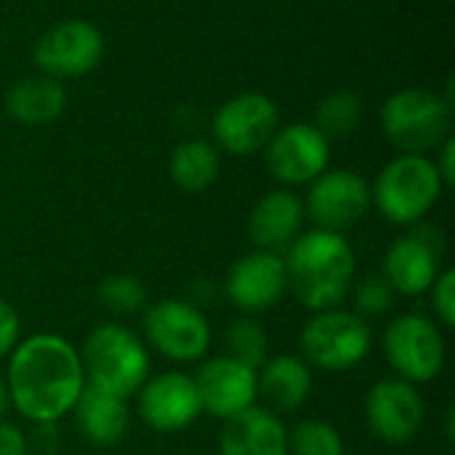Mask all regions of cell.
<instances>
[{
	"mask_svg": "<svg viewBox=\"0 0 455 455\" xmlns=\"http://www.w3.org/2000/svg\"><path fill=\"white\" fill-rule=\"evenodd\" d=\"M8 397L29 421H61L72 413L85 373L80 352L56 333H32L8 355Z\"/></svg>",
	"mask_w": 455,
	"mask_h": 455,
	"instance_id": "6da1fadb",
	"label": "cell"
},
{
	"mask_svg": "<svg viewBox=\"0 0 455 455\" xmlns=\"http://www.w3.org/2000/svg\"><path fill=\"white\" fill-rule=\"evenodd\" d=\"M285 253L288 288L299 304L325 312L349 296L357 259L344 235L315 227L312 232H301Z\"/></svg>",
	"mask_w": 455,
	"mask_h": 455,
	"instance_id": "7a4b0ae2",
	"label": "cell"
},
{
	"mask_svg": "<svg viewBox=\"0 0 455 455\" xmlns=\"http://www.w3.org/2000/svg\"><path fill=\"white\" fill-rule=\"evenodd\" d=\"M85 384L131 400L149 379L152 360L144 341L115 323L93 328L80 349Z\"/></svg>",
	"mask_w": 455,
	"mask_h": 455,
	"instance_id": "3957f363",
	"label": "cell"
},
{
	"mask_svg": "<svg viewBox=\"0 0 455 455\" xmlns=\"http://www.w3.org/2000/svg\"><path fill=\"white\" fill-rule=\"evenodd\" d=\"M451 101L427 88H403L381 107V131L400 155L437 152L453 133Z\"/></svg>",
	"mask_w": 455,
	"mask_h": 455,
	"instance_id": "277c9868",
	"label": "cell"
},
{
	"mask_svg": "<svg viewBox=\"0 0 455 455\" xmlns=\"http://www.w3.org/2000/svg\"><path fill=\"white\" fill-rule=\"evenodd\" d=\"M443 179L432 157L400 155L381 168L371 189V203L379 213L400 227H413L429 216V211L443 197Z\"/></svg>",
	"mask_w": 455,
	"mask_h": 455,
	"instance_id": "5b68a950",
	"label": "cell"
},
{
	"mask_svg": "<svg viewBox=\"0 0 455 455\" xmlns=\"http://www.w3.org/2000/svg\"><path fill=\"white\" fill-rule=\"evenodd\" d=\"M301 355L309 368H320L328 373H344L357 368L373 344V333L368 320L349 309H325L315 312L309 323H304L301 336Z\"/></svg>",
	"mask_w": 455,
	"mask_h": 455,
	"instance_id": "8992f818",
	"label": "cell"
},
{
	"mask_svg": "<svg viewBox=\"0 0 455 455\" xmlns=\"http://www.w3.org/2000/svg\"><path fill=\"white\" fill-rule=\"evenodd\" d=\"M144 336L149 347L173 363H200L213 341L203 309L192 301L163 299L144 312Z\"/></svg>",
	"mask_w": 455,
	"mask_h": 455,
	"instance_id": "52a82bcc",
	"label": "cell"
},
{
	"mask_svg": "<svg viewBox=\"0 0 455 455\" xmlns=\"http://www.w3.org/2000/svg\"><path fill=\"white\" fill-rule=\"evenodd\" d=\"M277 128H280V109L267 93L259 91H245L227 99L216 109L211 123L216 149L235 157H248L267 149Z\"/></svg>",
	"mask_w": 455,
	"mask_h": 455,
	"instance_id": "ba28073f",
	"label": "cell"
},
{
	"mask_svg": "<svg viewBox=\"0 0 455 455\" xmlns=\"http://www.w3.org/2000/svg\"><path fill=\"white\" fill-rule=\"evenodd\" d=\"M384 357L408 384H427L445 365V336L424 315H400L384 331Z\"/></svg>",
	"mask_w": 455,
	"mask_h": 455,
	"instance_id": "9c48e42d",
	"label": "cell"
},
{
	"mask_svg": "<svg viewBox=\"0 0 455 455\" xmlns=\"http://www.w3.org/2000/svg\"><path fill=\"white\" fill-rule=\"evenodd\" d=\"M32 59L40 75L69 80L93 72L104 59V35L85 19H64L48 27L35 48Z\"/></svg>",
	"mask_w": 455,
	"mask_h": 455,
	"instance_id": "30bf717a",
	"label": "cell"
},
{
	"mask_svg": "<svg viewBox=\"0 0 455 455\" xmlns=\"http://www.w3.org/2000/svg\"><path fill=\"white\" fill-rule=\"evenodd\" d=\"M304 211L317 224V229L344 235L371 211V184L347 168L323 171L309 184Z\"/></svg>",
	"mask_w": 455,
	"mask_h": 455,
	"instance_id": "8fae6325",
	"label": "cell"
},
{
	"mask_svg": "<svg viewBox=\"0 0 455 455\" xmlns=\"http://www.w3.org/2000/svg\"><path fill=\"white\" fill-rule=\"evenodd\" d=\"M427 419V405L416 384L403 379H384L371 387L365 397V421L376 440L387 445L411 443Z\"/></svg>",
	"mask_w": 455,
	"mask_h": 455,
	"instance_id": "7c38bea8",
	"label": "cell"
},
{
	"mask_svg": "<svg viewBox=\"0 0 455 455\" xmlns=\"http://www.w3.org/2000/svg\"><path fill=\"white\" fill-rule=\"evenodd\" d=\"M331 163V141L312 123L277 128L267 144V165L283 187L312 184Z\"/></svg>",
	"mask_w": 455,
	"mask_h": 455,
	"instance_id": "4fadbf2b",
	"label": "cell"
},
{
	"mask_svg": "<svg viewBox=\"0 0 455 455\" xmlns=\"http://www.w3.org/2000/svg\"><path fill=\"white\" fill-rule=\"evenodd\" d=\"M136 395H139L141 421L160 435L184 432L203 413L195 379L181 371H165L149 376Z\"/></svg>",
	"mask_w": 455,
	"mask_h": 455,
	"instance_id": "5bb4252c",
	"label": "cell"
},
{
	"mask_svg": "<svg viewBox=\"0 0 455 455\" xmlns=\"http://www.w3.org/2000/svg\"><path fill=\"white\" fill-rule=\"evenodd\" d=\"M224 291L232 307L245 315L272 309L288 291L285 259L269 251H253L248 256H240L227 272Z\"/></svg>",
	"mask_w": 455,
	"mask_h": 455,
	"instance_id": "9a60e30c",
	"label": "cell"
},
{
	"mask_svg": "<svg viewBox=\"0 0 455 455\" xmlns=\"http://www.w3.org/2000/svg\"><path fill=\"white\" fill-rule=\"evenodd\" d=\"M192 379L200 395L203 413L221 421L243 413L259 400V371H251L248 365L227 355L205 360Z\"/></svg>",
	"mask_w": 455,
	"mask_h": 455,
	"instance_id": "2e32d148",
	"label": "cell"
},
{
	"mask_svg": "<svg viewBox=\"0 0 455 455\" xmlns=\"http://www.w3.org/2000/svg\"><path fill=\"white\" fill-rule=\"evenodd\" d=\"M304 200L288 187L267 192L248 216V237L256 251L285 253L304 232Z\"/></svg>",
	"mask_w": 455,
	"mask_h": 455,
	"instance_id": "e0dca14e",
	"label": "cell"
},
{
	"mask_svg": "<svg viewBox=\"0 0 455 455\" xmlns=\"http://www.w3.org/2000/svg\"><path fill=\"white\" fill-rule=\"evenodd\" d=\"M221 455H288V429L277 413L251 405L224 421L219 435Z\"/></svg>",
	"mask_w": 455,
	"mask_h": 455,
	"instance_id": "ac0fdd59",
	"label": "cell"
},
{
	"mask_svg": "<svg viewBox=\"0 0 455 455\" xmlns=\"http://www.w3.org/2000/svg\"><path fill=\"white\" fill-rule=\"evenodd\" d=\"M72 413L77 419L80 435L91 445H99V448H112V445L123 443L131 429L128 400L109 395L104 389H96L91 384L83 387Z\"/></svg>",
	"mask_w": 455,
	"mask_h": 455,
	"instance_id": "d6986e66",
	"label": "cell"
},
{
	"mask_svg": "<svg viewBox=\"0 0 455 455\" xmlns=\"http://www.w3.org/2000/svg\"><path fill=\"white\" fill-rule=\"evenodd\" d=\"M312 395V368L304 357L277 355L259 368V397L272 413H293Z\"/></svg>",
	"mask_w": 455,
	"mask_h": 455,
	"instance_id": "ffe728a7",
	"label": "cell"
},
{
	"mask_svg": "<svg viewBox=\"0 0 455 455\" xmlns=\"http://www.w3.org/2000/svg\"><path fill=\"white\" fill-rule=\"evenodd\" d=\"M440 264H443V256H437L432 248H427L416 237L405 235L387 248L381 275L389 280L395 293L421 296L432 288V283L443 272Z\"/></svg>",
	"mask_w": 455,
	"mask_h": 455,
	"instance_id": "44dd1931",
	"label": "cell"
},
{
	"mask_svg": "<svg viewBox=\"0 0 455 455\" xmlns=\"http://www.w3.org/2000/svg\"><path fill=\"white\" fill-rule=\"evenodd\" d=\"M67 107V88L61 80L48 75H32L13 83L5 93V112L19 125H48Z\"/></svg>",
	"mask_w": 455,
	"mask_h": 455,
	"instance_id": "7402d4cb",
	"label": "cell"
},
{
	"mask_svg": "<svg viewBox=\"0 0 455 455\" xmlns=\"http://www.w3.org/2000/svg\"><path fill=\"white\" fill-rule=\"evenodd\" d=\"M219 173H221V155H219L216 144H211V141L189 139V141H181L171 152L168 176L179 189H184L189 195L211 189L216 184Z\"/></svg>",
	"mask_w": 455,
	"mask_h": 455,
	"instance_id": "603a6c76",
	"label": "cell"
},
{
	"mask_svg": "<svg viewBox=\"0 0 455 455\" xmlns=\"http://www.w3.org/2000/svg\"><path fill=\"white\" fill-rule=\"evenodd\" d=\"M363 115H365V107H363V99L355 91H333L325 99H320L312 125L328 141L347 139L360 128Z\"/></svg>",
	"mask_w": 455,
	"mask_h": 455,
	"instance_id": "cb8c5ba5",
	"label": "cell"
},
{
	"mask_svg": "<svg viewBox=\"0 0 455 455\" xmlns=\"http://www.w3.org/2000/svg\"><path fill=\"white\" fill-rule=\"evenodd\" d=\"M227 357L248 365L251 371H259L269 360V336L264 325L253 317H240L227 328L224 336Z\"/></svg>",
	"mask_w": 455,
	"mask_h": 455,
	"instance_id": "d4e9b609",
	"label": "cell"
},
{
	"mask_svg": "<svg viewBox=\"0 0 455 455\" xmlns=\"http://www.w3.org/2000/svg\"><path fill=\"white\" fill-rule=\"evenodd\" d=\"M288 455H344V437L333 424L307 419L288 432Z\"/></svg>",
	"mask_w": 455,
	"mask_h": 455,
	"instance_id": "484cf974",
	"label": "cell"
},
{
	"mask_svg": "<svg viewBox=\"0 0 455 455\" xmlns=\"http://www.w3.org/2000/svg\"><path fill=\"white\" fill-rule=\"evenodd\" d=\"M96 301L112 315H136L147 307V288L133 275H109L99 283Z\"/></svg>",
	"mask_w": 455,
	"mask_h": 455,
	"instance_id": "4316f807",
	"label": "cell"
},
{
	"mask_svg": "<svg viewBox=\"0 0 455 455\" xmlns=\"http://www.w3.org/2000/svg\"><path fill=\"white\" fill-rule=\"evenodd\" d=\"M395 288L389 285V280L379 272V275H368L355 285V312L368 320V317H381L395 307Z\"/></svg>",
	"mask_w": 455,
	"mask_h": 455,
	"instance_id": "83f0119b",
	"label": "cell"
},
{
	"mask_svg": "<svg viewBox=\"0 0 455 455\" xmlns=\"http://www.w3.org/2000/svg\"><path fill=\"white\" fill-rule=\"evenodd\" d=\"M432 309L435 317L440 320L443 328H453L455 325V272L453 269H443L437 275V280L432 283Z\"/></svg>",
	"mask_w": 455,
	"mask_h": 455,
	"instance_id": "f1b7e54d",
	"label": "cell"
},
{
	"mask_svg": "<svg viewBox=\"0 0 455 455\" xmlns=\"http://www.w3.org/2000/svg\"><path fill=\"white\" fill-rule=\"evenodd\" d=\"M27 437V451L35 455H56L61 451V435H59V421H35L32 432Z\"/></svg>",
	"mask_w": 455,
	"mask_h": 455,
	"instance_id": "f546056e",
	"label": "cell"
},
{
	"mask_svg": "<svg viewBox=\"0 0 455 455\" xmlns=\"http://www.w3.org/2000/svg\"><path fill=\"white\" fill-rule=\"evenodd\" d=\"M19 336H21V320L16 309L0 299V360L13 352V347L19 344Z\"/></svg>",
	"mask_w": 455,
	"mask_h": 455,
	"instance_id": "4dcf8cb0",
	"label": "cell"
},
{
	"mask_svg": "<svg viewBox=\"0 0 455 455\" xmlns=\"http://www.w3.org/2000/svg\"><path fill=\"white\" fill-rule=\"evenodd\" d=\"M0 455H29L27 437L16 424L0 421Z\"/></svg>",
	"mask_w": 455,
	"mask_h": 455,
	"instance_id": "1f68e13d",
	"label": "cell"
},
{
	"mask_svg": "<svg viewBox=\"0 0 455 455\" xmlns=\"http://www.w3.org/2000/svg\"><path fill=\"white\" fill-rule=\"evenodd\" d=\"M432 163H435V168H437V173H440V179H443L445 189H448V187H453V181H455V139L453 136H451V139L437 149V157H435Z\"/></svg>",
	"mask_w": 455,
	"mask_h": 455,
	"instance_id": "d6a6232c",
	"label": "cell"
},
{
	"mask_svg": "<svg viewBox=\"0 0 455 455\" xmlns=\"http://www.w3.org/2000/svg\"><path fill=\"white\" fill-rule=\"evenodd\" d=\"M8 408H11V397H8V387H5V381L0 379V421L5 419V413H8Z\"/></svg>",
	"mask_w": 455,
	"mask_h": 455,
	"instance_id": "836d02e7",
	"label": "cell"
}]
</instances>
